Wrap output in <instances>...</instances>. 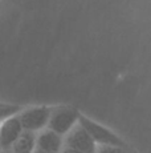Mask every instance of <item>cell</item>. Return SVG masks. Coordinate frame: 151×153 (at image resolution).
I'll return each instance as SVG.
<instances>
[{
	"mask_svg": "<svg viewBox=\"0 0 151 153\" xmlns=\"http://www.w3.org/2000/svg\"><path fill=\"white\" fill-rule=\"evenodd\" d=\"M81 114L72 107H57L52 109L48 129L59 133L60 136H66L76 125L78 124Z\"/></svg>",
	"mask_w": 151,
	"mask_h": 153,
	"instance_id": "cell-1",
	"label": "cell"
},
{
	"mask_svg": "<svg viewBox=\"0 0 151 153\" xmlns=\"http://www.w3.org/2000/svg\"><path fill=\"white\" fill-rule=\"evenodd\" d=\"M20 112H21V108L19 105H11V104H3V102H0V123L4 121L8 117L19 114Z\"/></svg>",
	"mask_w": 151,
	"mask_h": 153,
	"instance_id": "cell-8",
	"label": "cell"
},
{
	"mask_svg": "<svg viewBox=\"0 0 151 153\" xmlns=\"http://www.w3.org/2000/svg\"><path fill=\"white\" fill-rule=\"evenodd\" d=\"M61 153H82L80 151H76V149H72V148H68V146H64Z\"/></svg>",
	"mask_w": 151,
	"mask_h": 153,
	"instance_id": "cell-10",
	"label": "cell"
},
{
	"mask_svg": "<svg viewBox=\"0 0 151 153\" xmlns=\"http://www.w3.org/2000/svg\"><path fill=\"white\" fill-rule=\"evenodd\" d=\"M37 149V134L36 132L24 131L16 143L12 145V153H33Z\"/></svg>",
	"mask_w": 151,
	"mask_h": 153,
	"instance_id": "cell-7",
	"label": "cell"
},
{
	"mask_svg": "<svg viewBox=\"0 0 151 153\" xmlns=\"http://www.w3.org/2000/svg\"><path fill=\"white\" fill-rule=\"evenodd\" d=\"M33 153H46V152H44V151H41V149H36Z\"/></svg>",
	"mask_w": 151,
	"mask_h": 153,
	"instance_id": "cell-11",
	"label": "cell"
},
{
	"mask_svg": "<svg viewBox=\"0 0 151 153\" xmlns=\"http://www.w3.org/2000/svg\"><path fill=\"white\" fill-rule=\"evenodd\" d=\"M64 148V139L59 133L44 129L37 134V149H41L46 153H61Z\"/></svg>",
	"mask_w": 151,
	"mask_h": 153,
	"instance_id": "cell-6",
	"label": "cell"
},
{
	"mask_svg": "<svg viewBox=\"0 0 151 153\" xmlns=\"http://www.w3.org/2000/svg\"><path fill=\"white\" fill-rule=\"evenodd\" d=\"M52 114V108L48 107H31L23 109L19 113L20 123L24 131L39 132L48 128L49 119Z\"/></svg>",
	"mask_w": 151,
	"mask_h": 153,
	"instance_id": "cell-2",
	"label": "cell"
},
{
	"mask_svg": "<svg viewBox=\"0 0 151 153\" xmlns=\"http://www.w3.org/2000/svg\"><path fill=\"white\" fill-rule=\"evenodd\" d=\"M97 153H127L126 149L122 146H114V145H98Z\"/></svg>",
	"mask_w": 151,
	"mask_h": 153,
	"instance_id": "cell-9",
	"label": "cell"
},
{
	"mask_svg": "<svg viewBox=\"0 0 151 153\" xmlns=\"http://www.w3.org/2000/svg\"><path fill=\"white\" fill-rule=\"evenodd\" d=\"M24 132L23 125L20 123L19 114L8 117L0 123V145L3 149H10Z\"/></svg>",
	"mask_w": 151,
	"mask_h": 153,
	"instance_id": "cell-5",
	"label": "cell"
},
{
	"mask_svg": "<svg viewBox=\"0 0 151 153\" xmlns=\"http://www.w3.org/2000/svg\"><path fill=\"white\" fill-rule=\"evenodd\" d=\"M78 123L89 132V134L97 143V145H114V146H122V148H125V143L117 134H114L111 131L103 128L100 124H97V123L89 120L88 117L81 114Z\"/></svg>",
	"mask_w": 151,
	"mask_h": 153,
	"instance_id": "cell-4",
	"label": "cell"
},
{
	"mask_svg": "<svg viewBox=\"0 0 151 153\" xmlns=\"http://www.w3.org/2000/svg\"><path fill=\"white\" fill-rule=\"evenodd\" d=\"M64 146L76 149L82 153H97V143L89 132L78 123L64 139Z\"/></svg>",
	"mask_w": 151,
	"mask_h": 153,
	"instance_id": "cell-3",
	"label": "cell"
},
{
	"mask_svg": "<svg viewBox=\"0 0 151 153\" xmlns=\"http://www.w3.org/2000/svg\"><path fill=\"white\" fill-rule=\"evenodd\" d=\"M0 148H1V145H0Z\"/></svg>",
	"mask_w": 151,
	"mask_h": 153,
	"instance_id": "cell-12",
	"label": "cell"
}]
</instances>
